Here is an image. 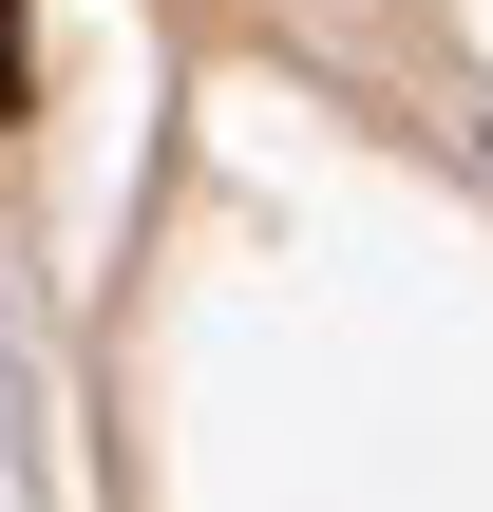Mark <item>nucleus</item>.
Listing matches in <instances>:
<instances>
[{"mask_svg":"<svg viewBox=\"0 0 493 512\" xmlns=\"http://www.w3.org/2000/svg\"><path fill=\"white\" fill-rule=\"evenodd\" d=\"M38 114V38H19V0H0V133Z\"/></svg>","mask_w":493,"mask_h":512,"instance_id":"nucleus-1","label":"nucleus"}]
</instances>
